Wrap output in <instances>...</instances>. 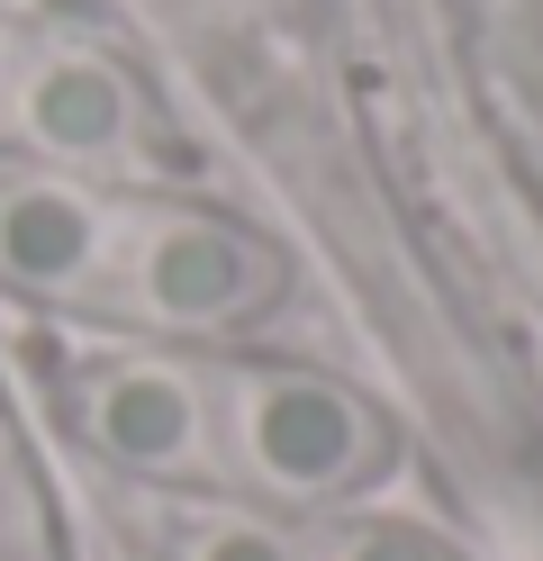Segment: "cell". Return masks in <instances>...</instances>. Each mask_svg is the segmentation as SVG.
I'll return each instance as SVG.
<instances>
[{"instance_id": "cell-1", "label": "cell", "mask_w": 543, "mask_h": 561, "mask_svg": "<svg viewBox=\"0 0 543 561\" xmlns=\"http://www.w3.org/2000/svg\"><path fill=\"white\" fill-rule=\"evenodd\" d=\"M217 453H236V471L263 480L272 499H344V489L381 480L389 426L344 390V380L236 371L227 399H217Z\"/></svg>"}, {"instance_id": "cell-2", "label": "cell", "mask_w": 543, "mask_h": 561, "mask_svg": "<svg viewBox=\"0 0 543 561\" xmlns=\"http://www.w3.org/2000/svg\"><path fill=\"white\" fill-rule=\"evenodd\" d=\"M281 254L253 227L236 218H200V208H163V218H136L118 236V263H109L100 299L118 318H145V327H245L281 299Z\"/></svg>"}, {"instance_id": "cell-3", "label": "cell", "mask_w": 543, "mask_h": 561, "mask_svg": "<svg viewBox=\"0 0 543 561\" xmlns=\"http://www.w3.org/2000/svg\"><path fill=\"white\" fill-rule=\"evenodd\" d=\"M72 426L91 453L145 480H191L217 453V408L181 363H91L72 371Z\"/></svg>"}, {"instance_id": "cell-4", "label": "cell", "mask_w": 543, "mask_h": 561, "mask_svg": "<svg viewBox=\"0 0 543 561\" xmlns=\"http://www.w3.org/2000/svg\"><path fill=\"white\" fill-rule=\"evenodd\" d=\"M109 263H118V218L46 172H10L0 182V290L19 299H100Z\"/></svg>"}, {"instance_id": "cell-5", "label": "cell", "mask_w": 543, "mask_h": 561, "mask_svg": "<svg viewBox=\"0 0 543 561\" xmlns=\"http://www.w3.org/2000/svg\"><path fill=\"white\" fill-rule=\"evenodd\" d=\"M10 127L19 146L36 154H64V163H100V154H127L136 136V91L109 55H82V46H55L10 73Z\"/></svg>"}, {"instance_id": "cell-6", "label": "cell", "mask_w": 543, "mask_h": 561, "mask_svg": "<svg viewBox=\"0 0 543 561\" xmlns=\"http://www.w3.org/2000/svg\"><path fill=\"white\" fill-rule=\"evenodd\" d=\"M181 561H290V543L272 535V525H245V516H217V525H200V535L181 543Z\"/></svg>"}, {"instance_id": "cell-7", "label": "cell", "mask_w": 543, "mask_h": 561, "mask_svg": "<svg viewBox=\"0 0 543 561\" xmlns=\"http://www.w3.org/2000/svg\"><path fill=\"white\" fill-rule=\"evenodd\" d=\"M336 561H453L444 543H426L417 525H362V535H344Z\"/></svg>"}, {"instance_id": "cell-8", "label": "cell", "mask_w": 543, "mask_h": 561, "mask_svg": "<svg viewBox=\"0 0 543 561\" xmlns=\"http://www.w3.org/2000/svg\"><path fill=\"white\" fill-rule=\"evenodd\" d=\"M10 73H19V64H10V37H0V100H10Z\"/></svg>"}]
</instances>
